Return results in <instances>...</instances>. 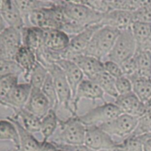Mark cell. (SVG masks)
I'll use <instances>...</instances> for the list:
<instances>
[{"instance_id":"d6a6232c","label":"cell","mask_w":151,"mask_h":151,"mask_svg":"<svg viewBox=\"0 0 151 151\" xmlns=\"http://www.w3.org/2000/svg\"><path fill=\"white\" fill-rule=\"evenodd\" d=\"M147 111L139 118L137 128L131 135L140 136L151 133V101L147 103Z\"/></svg>"},{"instance_id":"ab89813d","label":"cell","mask_w":151,"mask_h":151,"mask_svg":"<svg viewBox=\"0 0 151 151\" xmlns=\"http://www.w3.org/2000/svg\"><path fill=\"white\" fill-rule=\"evenodd\" d=\"M120 66L124 75L128 78H131L137 73V64H136L134 55L121 63Z\"/></svg>"},{"instance_id":"e0dca14e","label":"cell","mask_w":151,"mask_h":151,"mask_svg":"<svg viewBox=\"0 0 151 151\" xmlns=\"http://www.w3.org/2000/svg\"><path fill=\"white\" fill-rule=\"evenodd\" d=\"M0 41L5 47L7 59L14 60L18 50L23 45L22 30L7 27L0 34Z\"/></svg>"},{"instance_id":"4dcf8cb0","label":"cell","mask_w":151,"mask_h":151,"mask_svg":"<svg viewBox=\"0 0 151 151\" xmlns=\"http://www.w3.org/2000/svg\"><path fill=\"white\" fill-rule=\"evenodd\" d=\"M48 75L49 71L47 68L38 62L29 74L27 83L30 84L32 88L41 89Z\"/></svg>"},{"instance_id":"ba28073f","label":"cell","mask_w":151,"mask_h":151,"mask_svg":"<svg viewBox=\"0 0 151 151\" xmlns=\"http://www.w3.org/2000/svg\"><path fill=\"white\" fill-rule=\"evenodd\" d=\"M138 119L139 118L122 114L110 122L103 124L99 127L111 137L116 136L125 139L131 136L136 129Z\"/></svg>"},{"instance_id":"d590c367","label":"cell","mask_w":151,"mask_h":151,"mask_svg":"<svg viewBox=\"0 0 151 151\" xmlns=\"http://www.w3.org/2000/svg\"><path fill=\"white\" fill-rule=\"evenodd\" d=\"M19 77L13 75L0 78V99L6 97L12 88L19 83Z\"/></svg>"},{"instance_id":"9c48e42d","label":"cell","mask_w":151,"mask_h":151,"mask_svg":"<svg viewBox=\"0 0 151 151\" xmlns=\"http://www.w3.org/2000/svg\"><path fill=\"white\" fill-rule=\"evenodd\" d=\"M31 87L29 83H18L4 98L0 99V104L13 110L14 114L24 109L30 95Z\"/></svg>"},{"instance_id":"83f0119b","label":"cell","mask_w":151,"mask_h":151,"mask_svg":"<svg viewBox=\"0 0 151 151\" xmlns=\"http://www.w3.org/2000/svg\"><path fill=\"white\" fill-rule=\"evenodd\" d=\"M148 139V134L131 135L125 138L122 142L118 143L114 151H144V144Z\"/></svg>"},{"instance_id":"6da1fadb","label":"cell","mask_w":151,"mask_h":151,"mask_svg":"<svg viewBox=\"0 0 151 151\" xmlns=\"http://www.w3.org/2000/svg\"><path fill=\"white\" fill-rule=\"evenodd\" d=\"M86 127L78 116H71L66 120H60L58 130L49 141L69 145H84Z\"/></svg>"},{"instance_id":"30bf717a","label":"cell","mask_w":151,"mask_h":151,"mask_svg":"<svg viewBox=\"0 0 151 151\" xmlns=\"http://www.w3.org/2000/svg\"><path fill=\"white\" fill-rule=\"evenodd\" d=\"M103 25L101 24L91 25L83 31L70 38L69 47L66 50V59L71 60L75 56L83 54L88 47L96 31Z\"/></svg>"},{"instance_id":"603a6c76","label":"cell","mask_w":151,"mask_h":151,"mask_svg":"<svg viewBox=\"0 0 151 151\" xmlns=\"http://www.w3.org/2000/svg\"><path fill=\"white\" fill-rule=\"evenodd\" d=\"M0 13L8 27L22 30L24 27H26L22 14L15 4L14 1H10V4H9L8 7L3 11L0 12Z\"/></svg>"},{"instance_id":"b9f144b4","label":"cell","mask_w":151,"mask_h":151,"mask_svg":"<svg viewBox=\"0 0 151 151\" xmlns=\"http://www.w3.org/2000/svg\"><path fill=\"white\" fill-rule=\"evenodd\" d=\"M60 147L65 151H94L85 145H69L59 144Z\"/></svg>"},{"instance_id":"8fae6325","label":"cell","mask_w":151,"mask_h":151,"mask_svg":"<svg viewBox=\"0 0 151 151\" xmlns=\"http://www.w3.org/2000/svg\"><path fill=\"white\" fill-rule=\"evenodd\" d=\"M105 94L99 86L91 80L84 79L78 86L76 94L72 101V109L75 114H77L78 103L83 99L90 100L95 103L96 100H101L103 103L105 102Z\"/></svg>"},{"instance_id":"e575fe53","label":"cell","mask_w":151,"mask_h":151,"mask_svg":"<svg viewBox=\"0 0 151 151\" xmlns=\"http://www.w3.org/2000/svg\"><path fill=\"white\" fill-rule=\"evenodd\" d=\"M144 1H135V0H115L109 1L111 10H127L134 12L142 5Z\"/></svg>"},{"instance_id":"60d3db41","label":"cell","mask_w":151,"mask_h":151,"mask_svg":"<svg viewBox=\"0 0 151 151\" xmlns=\"http://www.w3.org/2000/svg\"><path fill=\"white\" fill-rule=\"evenodd\" d=\"M41 151H65L60 146V145L54 142L42 141V148Z\"/></svg>"},{"instance_id":"2e32d148","label":"cell","mask_w":151,"mask_h":151,"mask_svg":"<svg viewBox=\"0 0 151 151\" xmlns=\"http://www.w3.org/2000/svg\"><path fill=\"white\" fill-rule=\"evenodd\" d=\"M24 109L41 119L51 110V106L41 89L32 88Z\"/></svg>"},{"instance_id":"7c38bea8","label":"cell","mask_w":151,"mask_h":151,"mask_svg":"<svg viewBox=\"0 0 151 151\" xmlns=\"http://www.w3.org/2000/svg\"><path fill=\"white\" fill-rule=\"evenodd\" d=\"M114 100V103L125 114L139 118L147 111V104L142 102L133 92L125 95L118 96Z\"/></svg>"},{"instance_id":"d6986e66","label":"cell","mask_w":151,"mask_h":151,"mask_svg":"<svg viewBox=\"0 0 151 151\" xmlns=\"http://www.w3.org/2000/svg\"><path fill=\"white\" fill-rule=\"evenodd\" d=\"M14 60L22 69L24 78L27 83L29 74L38 63L35 52L25 46L22 45L18 50Z\"/></svg>"},{"instance_id":"4fadbf2b","label":"cell","mask_w":151,"mask_h":151,"mask_svg":"<svg viewBox=\"0 0 151 151\" xmlns=\"http://www.w3.org/2000/svg\"><path fill=\"white\" fill-rule=\"evenodd\" d=\"M134 22V12L114 10L105 14L100 24L103 26H109L122 31L130 29Z\"/></svg>"},{"instance_id":"484cf974","label":"cell","mask_w":151,"mask_h":151,"mask_svg":"<svg viewBox=\"0 0 151 151\" xmlns=\"http://www.w3.org/2000/svg\"><path fill=\"white\" fill-rule=\"evenodd\" d=\"M13 116L21 119V124L26 131L33 134L40 132L41 130V119L37 117L25 109H22L17 113L14 114Z\"/></svg>"},{"instance_id":"7bdbcfd3","label":"cell","mask_w":151,"mask_h":151,"mask_svg":"<svg viewBox=\"0 0 151 151\" xmlns=\"http://www.w3.org/2000/svg\"><path fill=\"white\" fill-rule=\"evenodd\" d=\"M3 59H7V51H6L4 44L0 41V60H3Z\"/></svg>"},{"instance_id":"cb8c5ba5","label":"cell","mask_w":151,"mask_h":151,"mask_svg":"<svg viewBox=\"0 0 151 151\" xmlns=\"http://www.w3.org/2000/svg\"><path fill=\"white\" fill-rule=\"evenodd\" d=\"M60 119L55 110H51L41 119V130L43 142H47L52 137L58 130Z\"/></svg>"},{"instance_id":"3957f363","label":"cell","mask_w":151,"mask_h":151,"mask_svg":"<svg viewBox=\"0 0 151 151\" xmlns=\"http://www.w3.org/2000/svg\"><path fill=\"white\" fill-rule=\"evenodd\" d=\"M61 4L66 19L85 27L100 24L105 16L91 9L83 1H61Z\"/></svg>"},{"instance_id":"f1b7e54d","label":"cell","mask_w":151,"mask_h":151,"mask_svg":"<svg viewBox=\"0 0 151 151\" xmlns=\"http://www.w3.org/2000/svg\"><path fill=\"white\" fill-rule=\"evenodd\" d=\"M0 140L11 141L15 148H19V135L16 127L7 118L0 119Z\"/></svg>"},{"instance_id":"4316f807","label":"cell","mask_w":151,"mask_h":151,"mask_svg":"<svg viewBox=\"0 0 151 151\" xmlns=\"http://www.w3.org/2000/svg\"><path fill=\"white\" fill-rule=\"evenodd\" d=\"M133 35L137 43V50H142L151 36V24L135 22L131 27Z\"/></svg>"},{"instance_id":"f6af8a7d","label":"cell","mask_w":151,"mask_h":151,"mask_svg":"<svg viewBox=\"0 0 151 151\" xmlns=\"http://www.w3.org/2000/svg\"><path fill=\"white\" fill-rule=\"evenodd\" d=\"M7 27H6V24L4 22V19H3L2 16H1V13H0V34L3 32V31L5 29V28H7Z\"/></svg>"},{"instance_id":"44dd1931","label":"cell","mask_w":151,"mask_h":151,"mask_svg":"<svg viewBox=\"0 0 151 151\" xmlns=\"http://www.w3.org/2000/svg\"><path fill=\"white\" fill-rule=\"evenodd\" d=\"M132 83L133 93L145 104L151 101V78L137 75L128 78Z\"/></svg>"},{"instance_id":"52a82bcc","label":"cell","mask_w":151,"mask_h":151,"mask_svg":"<svg viewBox=\"0 0 151 151\" xmlns=\"http://www.w3.org/2000/svg\"><path fill=\"white\" fill-rule=\"evenodd\" d=\"M84 145L94 151H114L118 142L99 126L86 127Z\"/></svg>"},{"instance_id":"7402d4cb","label":"cell","mask_w":151,"mask_h":151,"mask_svg":"<svg viewBox=\"0 0 151 151\" xmlns=\"http://www.w3.org/2000/svg\"><path fill=\"white\" fill-rule=\"evenodd\" d=\"M18 9L22 14L25 26L29 27L28 17L33 10L37 9L49 7L55 4V1H42V0H23V1H14Z\"/></svg>"},{"instance_id":"1f68e13d","label":"cell","mask_w":151,"mask_h":151,"mask_svg":"<svg viewBox=\"0 0 151 151\" xmlns=\"http://www.w3.org/2000/svg\"><path fill=\"white\" fill-rule=\"evenodd\" d=\"M41 91L50 102L51 109L56 111L58 108L59 107L58 98L57 92H56L55 88L54 83H53L52 78L50 75V73H49L48 77H47L45 83L41 88Z\"/></svg>"},{"instance_id":"f546056e","label":"cell","mask_w":151,"mask_h":151,"mask_svg":"<svg viewBox=\"0 0 151 151\" xmlns=\"http://www.w3.org/2000/svg\"><path fill=\"white\" fill-rule=\"evenodd\" d=\"M92 81L99 86V87L101 88L105 94H107L114 99H116L119 96L116 89V85H115L116 80L109 74L106 73L105 71L97 75Z\"/></svg>"},{"instance_id":"9a60e30c","label":"cell","mask_w":151,"mask_h":151,"mask_svg":"<svg viewBox=\"0 0 151 151\" xmlns=\"http://www.w3.org/2000/svg\"><path fill=\"white\" fill-rule=\"evenodd\" d=\"M70 38L60 29H46L44 33V46L55 52H64L69 47Z\"/></svg>"},{"instance_id":"8992f818","label":"cell","mask_w":151,"mask_h":151,"mask_svg":"<svg viewBox=\"0 0 151 151\" xmlns=\"http://www.w3.org/2000/svg\"><path fill=\"white\" fill-rule=\"evenodd\" d=\"M49 73L53 80L55 88L58 98L59 106H62L66 110L69 111L72 116H78L75 114L72 109V94L70 86L66 80L63 70L55 64L48 69Z\"/></svg>"},{"instance_id":"836d02e7","label":"cell","mask_w":151,"mask_h":151,"mask_svg":"<svg viewBox=\"0 0 151 151\" xmlns=\"http://www.w3.org/2000/svg\"><path fill=\"white\" fill-rule=\"evenodd\" d=\"M23 75V71L13 60H0V78L8 75Z\"/></svg>"},{"instance_id":"d4e9b609","label":"cell","mask_w":151,"mask_h":151,"mask_svg":"<svg viewBox=\"0 0 151 151\" xmlns=\"http://www.w3.org/2000/svg\"><path fill=\"white\" fill-rule=\"evenodd\" d=\"M137 64L135 75L151 78V52L147 50H137L134 55Z\"/></svg>"},{"instance_id":"5b68a950","label":"cell","mask_w":151,"mask_h":151,"mask_svg":"<svg viewBox=\"0 0 151 151\" xmlns=\"http://www.w3.org/2000/svg\"><path fill=\"white\" fill-rule=\"evenodd\" d=\"M137 52V43L131 29L120 31L111 51L106 60H110L120 64L123 61L133 57Z\"/></svg>"},{"instance_id":"f35d334b","label":"cell","mask_w":151,"mask_h":151,"mask_svg":"<svg viewBox=\"0 0 151 151\" xmlns=\"http://www.w3.org/2000/svg\"><path fill=\"white\" fill-rule=\"evenodd\" d=\"M83 2L93 10L99 12L103 14L109 13L111 11L110 4L109 1H103V0H92V1H83Z\"/></svg>"},{"instance_id":"7a4b0ae2","label":"cell","mask_w":151,"mask_h":151,"mask_svg":"<svg viewBox=\"0 0 151 151\" xmlns=\"http://www.w3.org/2000/svg\"><path fill=\"white\" fill-rule=\"evenodd\" d=\"M120 31L109 26H102L96 31L83 55L91 56L103 61L111 51Z\"/></svg>"},{"instance_id":"ac0fdd59","label":"cell","mask_w":151,"mask_h":151,"mask_svg":"<svg viewBox=\"0 0 151 151\" xmlns=\"http://www.w3.org/2000/svg\"><path fill=\"white\" fill-rule=\"evenodd\" d=\"M57 65L63 70L66 80L70 86L72 94V99L75 97L78 86L84 80V75L82 71L72 60L63 59L57 63ZM73 101V100H72Z\"/></svg>"},{"instance_id":"bcb514c9","label":"cell","mask_w":151,"mask_h":151,"mask_svg":"<svg viewBox=\"0 0 151 151\" xmlns=\"http://www.w3.org/2000/svg\"><path fill=\"white\" fill-rule=\"evenodd\" d=\"M144 151H151V138L146 140L144 144Z\"/></svg>"},{"instance_id":"5bb4252c","label":"cell","mask_w":151,"mask_h":151,"mask_svg":"<svg viewBox=\"0 0 151 151\" xmlns=\"http://www.w3.org/2000/svg\"><path fill=\"white\" fill-rule=\"evenodd\" d=\"M70 60H72L79 67L84 76L87 78L86 79L92 81L104 72L103 60L91 56L81 54L73 57Z\"/></svg>"},{"instance_id":"74e56055","label":"cell","mask_w":151,"mask_h":151,"mask_svg":"<svg viewBox=\"0 0 151 151\" xmlns=\"http://www.w3.org/2000/svg\"><path fill=\"white\" fill-rule=\"evenodd\" d=\"M115 85H116V89L119 96L125 95V94L133 92L132 83H131V80L128 77L122 76L116 79Z\"/></svg>"},{"instance_id":"ffe728a7","label":"cell","mask_w":151,"mask_h":151,"mask_svg":"<svg viewBox=\"0 0 151 151\" xmlns=\"http://www.w3.org/2000/svg\"><path fill=\"white\" fill-rule=\"evenodd\" d=\"M44 29L35 27H25L22 29L23 45L34 52L44 46Z\"/></svg>"},{"instance_id":"ee69618b","label":"cell","mask_w":151,"mask_h":151,"mask_svg":"<svg viewBox=\"0 0 151 151\" xmlns=\"http://www.w3.org/2000/svg\"><path fill=\"white\" fill-rule=\"evenodd\" d=\"M147 50V51H149L151 52V36L149 38V39L147 40V42L145 44V45L143 46V47L142 48V50Z\"/></svg>"},{"instance_id":"277c9868","label":"cell","mask_w":151,"mask_h":151,"mask_svg":"<svg viewBox=\"0 0 151 151\" xmlns=\"http://www.w3.org/2000/svg\"><path fill=\"white\" fill-rule=\"evenodd\" d=\"M122 114L120 109L114 103H105L83 115H78V117L86 127L100 126L110 122Z\"/></svg>"},{"instance_id":"8d00e7d4","label":"cell","mask_w":151,"mask_h":151,"mask_svg":"<svg viewBox=\"0 0 151 151\" xmlns=\"http://www.w3.org/2000/svg\"><path fill=\"white\" fill-rule=\"evenodd\" d=\"M103 66H104V71L109 75L114 78L115 80L117 78L125 76L121 68L120 64L112 61L110 60H106L103 61Z\"/></svg>"}]
</instances>
